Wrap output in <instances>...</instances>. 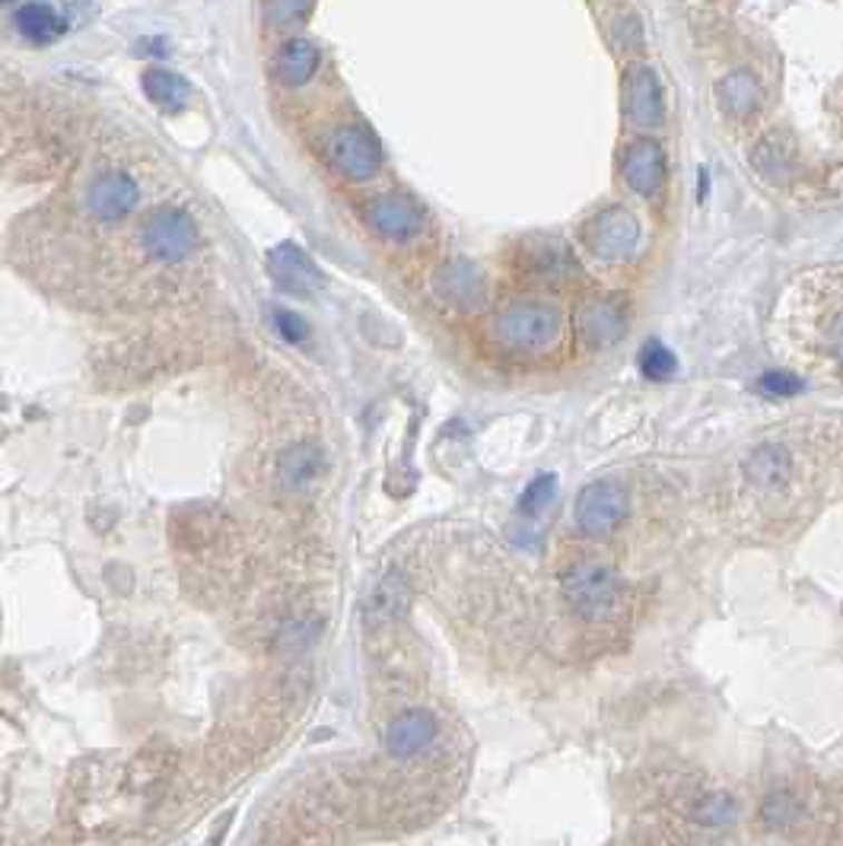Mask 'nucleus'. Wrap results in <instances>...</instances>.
I'll list each match as a JSON object with an SVG mask.
<instances>
[{"mask_svg": "<svg viewBox=\"0 0 843 846\" xmlns=\"http://www.w3.org/2000/svg\"><path fill=\"white\" fill-rule=\"evenodd\" d=\"M493 334L503 347L522 351V354H538L548 351L560 334V312L548 303L535 299H519L497 312L493 318Z\"/></svg>", "mask_w": 843, "mask_h": 846, "instance_id": "nucleus-1", "label": "nucleus"}, {"mask_svg": "<svg viewBox=\"0 0 843 846\" xmlns=\"http://www.w3.org/2000/svg\"><path fill=\"white\" fill-rule=\"evenodd\" d=\"M563 596L574 604L579 618L586 621H608L618 614L621 604V582L605 567H574L563 577Z\"/></svg>", "mask_w": 843, "mask_h": 846, "instance_id": "nucleus-2", "label": "nucleus"}, {"mask_svg": "<svg viewBox=\"0 0 843 846\" xmlns=\"http://www.w3.org/2000/svg\"><path fill=\"white\" fill-rule=\"evenodd\" d=\"M144 248L154 255L156 262L178 265L185 262L195 248H198V223L192 220L185 210L176 207H159L150 214V220L144 223Z\"/></svg>", "mask_w": 843, "mask_h": 846, "instance_id": "nucleus-3", "label": "nucleus"}, {"mask_svg": "<svg viewBox=\"0 0 843 846\" xmlns=\"http://www.w3.org/2000/svg\"><path fill=\"white\" fill-rule=\"evenodd\" d=\"M325 154H329V163L341 176L356 178V181L373 178L379 173V166H382L379 140L363 125H337L329 134Z\"/></svg>", "mask_w": 843, "mask_h": 846, "instance_id": "nucleus-4", "label": "nucleus"}, {"mask_svg": "<svg viewBox=\"0 0 843 846\" xmlns=\"http://www.w3.org/2000/svg\"><path fill=\"white\" fill-rule=\"evenodd\" d=\"M582 239L601 262H621L630 258V252L640 243V223L624 207H608L586 223Z\"/></svg>", "mask_w": 843, "mask_h": 846, "instance_id": "nucleus-5", "label": "nucleus"}, {"mask_svg": "<svg viewBox=\"0 0 843 846\" xmlns=\"http://www.w3.org/2000/svg\"><path fill=\"white\" fill-rule=\"evenodd\" d=\"M624 512H627V490L615 481H596L582 488L574 506L577 525L589 534L611 532L624 519Z\"/></svg>", "mask_w": 843, "mask_h": 846, "instance_id": "nucleus-6", "label": "nucleus"}, {"mask_svg": "<svg viewBox=\"0 0 843 846\" xmlns=\"http://www.w3.org/2000/svg\"><path fill=\"white\" fill-rule=\"evenodd\" d=\"M140 200V188L131 176L125 173H102L89 181L87 188V210L102 223L125 220Z\"/></svg>", "mask_w": 843, "mask_h": 846, "instance_id": "nucleus-7", "label": "nucleus"}, {"mask_svg": "<svg viewBox=\"0 0 843 846\" xmlns=\"http://www.w3.org/2000/svg\"><path fill=\"white\" fill-rule=\"evenodd\" d=\"M624 115L637 128H659L663 125V118H666L663 87H659V80L649 67L637 65L627 70V77H624Z\"/></svg>", "mask_w": 843, "mask_h": 846, "instance_id": "nucleus-8", "label": "nucleus"}, {"mask_svg": "<svg viewBox=\"0 0 843 846\" xmlns=\"http://www.w3.org/2000/svg\"><path fill=\"white\" fill-rule=\"evenodd\" d=\"M440 732L437 716L427 710H408L395 716L385 729V751L399 760L421 755L433 745V738Z\"/></svg>", "mask_w": 843, "mask_h": 846, "instance_id": "nucleus-9", "label": "nucleus"}, {"mask_svg": "<svg viewBox=\"0 0 843 846\" xmlns=\"http://www.w3.org/2000/svg\"><path fill=\"white\" fill-rule=\"evenodd\" d=\"M363 220L366 226H373L379 236L385 239H408L421 229V210L408 198L399 195H382V198L366 200L363 207Z\"/></svg>", "mask_w": 843, "mask_h": 846, "instance_id": "nucleus-10", "label": "nucleus"}, {"mask_svg": "<svg viewBox=\"0 0 843 846\" xmlns=\"http://www.w3.org/2000/svg\"><path fill=\"white\" fill-rule=\"evenodd\" d=\"M267 265H271V274H274V284L287 293H296V296H310L315 289L322 287V274L318 267L312 265L310 255H303L296 245H277L271 255H267Z\"/></svg>", "mask_w": 843, "mask_h": 846, "instance_id": "nucleus-11", "label": "nucleus"}, {"mask_svg": "<svg viewBox=\"0 0 843 846\" xmlns=\"http://www.w3.org/2000/svg\"><path fill=\"white\" fill-rule=\"evenodd\" d=\"M624 181L640 191V195H653L663 181H666V154L656 140H637L621 166Z\"/></svg>", "mask_w": 843, "mask_h": 846, "instance_id": "nucleus-12", "label": "nucleus"}, {"mask_svg": "<svg viewBox=\"0 0 843 846\" xmlns=\"http://www.w3.org/2000/svg\"><path fill=\"white\" fill-rule=\"evenodd\" d=\"M13 22L29 42H55L67 29V7L55 3H22L13 13Z\"/></svg>", "mask_w": 843, "mask_h": 846, "instance_id": "nucleus-13", "label": "nucleus"}, {"mask_svg": "<svg viewBox=\"0 0 843 846\" xmlns=\"http://www.w3.org/2000/svg\"><path fill=\"white\" fill-rule=\"evenodd\" d=\"M579 334L589 347H611L615 341H621L624 334V315L618 306L596 299L586 303L579 312Z\"/></svg>", "mask_w": 843, "mask_h": 846, "instance_id": "nucleus-14", "label": "nucleus"}, {"mask_svg": "<svg viewBox=\"0 0 843 846\" xmlns=\"http://www.w3.org/2000/svg\"><path fill=\"white\" fill-rule=\"evenodd\" d=\"M274 70H277V80L287 83V87H303L310 80L312 73L318 70V48L296 36V39H287L277 51V61H274Z\"/></svg>", "mask_w": 843, "mask_h": 846, "instance_id": "nucleus-15", "label": "nucleus"}, {"mask_svg": "<svg viewBox=\"0 0 843 846\" xmlns=\"http://www.w3.org/2000/svg\"><path fill=\"white\" fill-rule=\"evenodd\" d=\"M437 289L443 293L449 303L455 306H478L484 299V281L474 267L468 262H452L440 270V281H437Z\"/></svg>", "mask_w": 843, "mask_h": 846, "instance_id": "nucleus-16", "label": "nucleus"}, {"mask_svg": "<svg viewBox=\"0 0 843 846\" xmlns=\"http://www.w3.org/2000/svg\"><path fill=\"white\" fill-rule=\"evenodd\" d=\"M716 96H719V106L729 111L733 118H745V115H752V111L757 109V102H761V87H757V80L752 73L733 70V73H726V77L716 83Z\"/></svg>", "mask_w": 843, "mask_h": 846, "instance_id": "nucleus-17", "label": "nucleus"}, {"mask_svg": "<svg viewBox=\"0 0 843 846\" xmlns=\"http://www.w3.org/2000/svg\"><path fill=\"white\" fill-rule=\"evenodd\" d=\"M144 92L147 99L166 111L185 109V102L192 99V87L185 77H178L173 70H147L144 73Z\"/></svg>", "mask_w": 843, "mask_h": 846, "instance_id": "nucleus-18", "label": "nucleus"}, {"mask_svg": "<svg viewBox=\"0 0 843 846\" xmlns=\"http://www.w3.org/2000/svg\"><path fill=\"white\" fill-rule=\"evenodd\" d=\"M322 468H325V462H322V452L315 445H293L281 455L277 474L287 488H303V484H310L322 474Z\"/></svg>", "mask_w": 843, "mask_h": 846, "instance_id": "nucleus-19", "label": "nucleus"}, {"mask_svg": "<svg viewBox=\"0 0 843 846\" xmlns=\"http://www.w3.org/2000/svg\"><path fill=\"white\" fill-rule=\"evenodd\" d=\"M745 474L757 488H777L790 478V455L780 445H764L745 462Z\"/></svg>", "mask_w": 843, "mask_h": 846, "instance_id": "nucleus-20", "label": "nucleus"}, {"mask_svg": "<svg viewBox=\"0 0 843 846\" xmlns=\"http://www.w3.org/2000/svg\"><path fill=\"white\" fill-rule=\"evenodd\" d=\"M408 604V586L401 577H385L373 589V596L366 599V621L385 623L392 618H399Z\"/></svg>", "mask_w": 843, "mask_h": 846, "instance_id": "nucleus-21", "label": "nucleus"}, {"mask_svg": "<svg viewBox=\"0 0 843 846\" xmlns=\"http://www.w3.org/2000/svg\"><path fill=\"white\" fill-rule=\"evenodd\" d=\"M529 258H532V274L560 277L563 267H570V248H563V245L555 243V239H541V243H535Z\"/></svg>", "mask_w": 843, "mask_h": 846, "instance_id": "nucleus-22", "label": "nucleus"}, {"mask_svg": "<svg viewBox=\"0 0 843 846\" xmlns=\"http://www.w3.org/2000/svg\"><path fill=\"white\" fill-rule=\"evenodd\" d=\"M678 370V360L668 351L663 341H649L644 351H640V373L653 382H666V378L675 376Z\"/></svg>", "mask_w": 843, "mask_h": 846, "instance_id": "nucleus-23", "label": "nucleus"}, {"mask_svg": "<svg viewBox=\"0 0 843 846\" xmlns=\"http://www.w3.org/2000/svg\"><path fill=\"white\" fill-rule=\"evenodd\" d=\"M557 496V478L555 474H538L532 484L526 488L522 500H519V510L522 515H538L545 506H551Z\"/></svg>", "mask_w": 843, "mask_h": 846, "instance_id": "nucleus-24", "label": "nucleus"}, {"mask_svg": "<svg viewBox=\"0 0 843 846\" xmlns=\"http://www.w3.org/2000/svg\"><path fill=\"white\" fill-rule=\"evenodd\" d=\"M735 818V801L726 793H713L700 801L697 808V822L704 824H729Z\"/></svg>", "mask_w": 843, "mask_h": 846, "instance_id": "nucleus-25", "label": "nucleus"}, {"mask_svg": "<svg viewBox=\"0 0 843 846\" xmlns=\"http://www.w3.org/2000/svg\"><path fill=\"white\" fill-rule=\"evenodd\" d=\"M761 388L767 392V395H780V399H786V395H796V392H802V382L793 373H780V370H774V373H764L761 376Z\"/></svg>", "mask_w": 843, "mask_h": 846, "instance_id": "nucleus-26", "label": "nucleus"}, {"mask_svg": "<svg viewBox=\"0 0 843 846\" xmlns=\"http://www.w3.org/2000/svg\"><path fill=\"white\" fill-rule=\"evenodd\" d=\"M274 318H277V332L284 334L287 341H293V344H300V341L306 337V322H303L296 312L277 309L274 312Z\"/></svg>", "mask_w": 843, "mask_h": 846, "instance_id": "nucleus-27", "label": "nucleus"}, {"mask_svg": "<svg viewBox=\"0 0 843 846\" xmlns=\"http://www.w3.org/2000/svg\"><path fill=\"white\" fill-rule=\"evenodd\" d=\"M761 815H764V822L767 824H780V822H790L793 818V799L790 796H771V799L764 801V808H761Z\"/></svg>", "mask_w": 843, "mask_h": 846, "instance_id": "nucleus-28", "label": "nucleus"}, {"mask_svg": "<svg viewBox=\"0 0 843 846\" xmlns=\"http://www.w3.org/2000/svg\"><path fill=\"white\" fill-rule=\"evenodd\" d=\"M265 13L274 20H287V17H306L310 7H303V3H271V7H265Z\"/></svg>", "mask_w": 843, "mask_h": 846, "instance_id": "nucleus-29", "label": "nucleus"}, {"mask_svg": "<svg viewBox=\"0 0 843 846\" xmlns=\"http://www.w3.org/2000/svg\"><path fill=\"white\" fill-rule=\"evenodd\" d=\"M834 351H837V356L843 360V315L834 322Z\"/></svg>", "mask_w": 843, "mask_h": 846, "instance_id": "nucleus-30", "label": "nucleus"}]
</instances>
